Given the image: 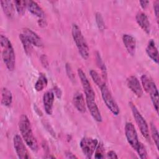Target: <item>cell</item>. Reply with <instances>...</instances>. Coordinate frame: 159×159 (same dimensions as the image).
<instances>
[{
	"instance_id": "6da1fadb",
	"label": "cell",
	"mask_w": 159,
	"mask_h": 159,
	"mask_svg": "<svg viewBox=\"0 0 159 159\" xmlns=\"http://www.w3.org/2000/svg\"><path fill=\"white\" fill-rule=\"evenodd\" d=\"M19 128L21 135L28 147L34 152L38 150V144L34 137L30 122L26 115H22L19 121Z\"/></svg>"
},
{
	"instance_id": "7a4b0ae2",
	"label": "cell",
	"mask_w": 159,
	"mask_h": 159,
	"mask_svg": "<svg viewBox=\"0 0 159 159\" xmlns=\"http://www.w3.org/2000/svg\"><path fill=\"white\" fill-rule=\"evenodd\" d=\"M1 48L2 58L7 68L12 71L15 67L16 55L15 52L9 39L5 35H1Z\"/></svg>"
},
{
	"instance_id": "3957f363",
	"label": "cell",
	"mask_w": 159,
	"mask_h": 159,
	"mask_svg": "<svg viewBox=\"0 0 159 159\" xmlns=\"http://www.w3.org/2000/svg\"><path fill=\"white\" fill-rule=\"evenodd\" d=\"M71 34L80 55L83 59H88L89 55V47L80 29L76 24L72 25Z\"/></svg>"
},
{
	"instance_id": "277c9868",
	"label": "cell",
	"mask_w": 159,
	"mask_h": 159,
	"mask_svg": "<svg viewBox=\"0 0 159 159\" xmlns=\"http://www.w3.org/2000/svg\"><path fill=\"white\" fill-rule=\"evenodd\" d=\"M129 105L132 110L133 116L140 129V131L142 135L147 140H150L149 129H148V126L146 120L144 119V118L143 117V116H142V114L139 111L138 109L133 102H130Z\"/></svg>"
},
{
	"instance_id": "5b68a950",
	"label": "cell",
	"mask_w": 159,
	"mask_h": 159,
	"mask_svg": "<svg viewBox=\"0 0 159 159\" xmlns=\"http://www.w3.org/2000/svg\"><path fill=\"white\" fill-rule=\"evenodd\" d=\"M99 88L101 89V96L106 106L114 115L117 116L120 112L119 107L112 96L108 87L104 83Z\"/></svg>"
},
{
	"instance_id": "8992f818",
	"label": "cell",
	"mask_w": 159,
	"mask_h": 159,
	"mask_svg": "<svg viewBox=\"0 0 159 159\" xmlns=\"http://www.w3.org/2000/svg\"><path fill=\"white\" fill-rule=\"evenodd\" d=\"M98 145V140L91 137H83L80 142V148L87 158L92 157Z\"/></svg>"
},
{
	"instance_id": "52a82bcc",
	"label": "cell",
	"mask_w": 159,
	"mask_h": 159,
	"mask_svg": "<svg viewBox=\"0 0 159 159\" xmlns=\"http://www.w3.org/2000/svg\"><path fill=\"white\" fill-rule=\"evenodd\" d=\"M125 135L128 143L135 150L140 144L137 133L134 124L131 122L126 123L125 125Z\"/></svg>"
},
{
	"instance_id": "ba28073f",
	"label": "cell",
	"mask_w": 159,
	"mask_h": 159,
	"mask_svg": "<svg viewBox=\"0 0 159 159\" xmlns=\"http://www.w3.org/2000/svg\"><path fill=\"white\" fill-rule=\"evenodd\" d=\"M78 75L82 84L86 98L95 99V93L84 71L81 68L78 69Z\"/></svg>"
},
{
	"instance_id": "9c48e42d",
	"label": "cell",
	"mask_w": 159,
	"mask_h": 159,
	"mask_svg": "<svg viewBox=\"0 0 159 159\" xmlns=\"http://www.w3.org/2000/svg\"><path fill=\"white\" fill-rule=\"evenodd\" d=\"M13 143L16 152L19 158L27 159L30 157L23 140L19 135H16L14 137Z\"/></svg>"
},
{
	"instance_id": "30bf717a",
	"label": "cell",
	"mask_w": 159,
	"mask_h": 159,
	"mask_svg": "<svg viewBox=\"0 0 159 159\" xmlns=\"http://www.w3.org/2000/svg\"><path fill=\"white\" fill-rule=\"evenodd\" d=\"M128 88L139 98L143 94V89L138 78L135 76H130L127 79Z\"/></svg>"
},
{
	"instance_id": "8fae6325",
	"label": "cell",
	"mask_w": 159,
	"mask_h": 159,
	"mask_svg": "<svg viewBox=\"0 0 159 159\" xmlns=\"http://www.w3.org/2000/svg\"><path fill=\"white\" fill-rule=\"evenodd\" d=\"M86 107H88L91 116L97 122H102V116L99 109L95 102V99H89L86 98Z\"/></svg>"
},
{
	"instance_id": "7c38bea8",
	"label": "cell",
	"mask_w": 159,
	"mask_h": 159,
	"mask_svg": "<svg viewBox=\"0 0 159 159\" xmlns=\"http://www.w3.org/2000/svg\"><path fill=\"white\" fill-rule=\"evenodd\" d=\"M28 40L35 47H40L43 45V42L41 38L33 30L28 28H24L22 29V33Z\"/></svg>"
},
{
	"instance_id": "4fadbf2b",
	"label": "cell",
	"mask_w": 159,
	"mask_h": 159,
	"mask_svg": "<svg viewBox=\"0 0 159 159\" xmlns=\"http://www.w3.org/2000/svg\"><path fill=\"white\" fill-rule=\"evenodd\" d=\"M135 19L137 24L141 27V29L146 34H149L150 33L151 26L147 16L142 12H139L136 15Z\"/></svg>"
},
{
	"instance_id": "5bb4252c",
	"label": "cell",
	"mask_w": 159,
	"mask_h": 159,
	"mask_svg": "<svg viewBox=\"0 0 159 159\" xmlns=\"http://www.w3.org/2000/svg\"><path fill=\"white\" fill-rule=\"evenodd\" d=\"M55 95L53 91H48L44 93L43 96V103L45 111L48 115H52L53 112V105Z\"/></svg>"
},
{
	"instance_id": "9a60e30c",
	"label": "cell",
	"mask_w": 159,
	"mask_h": 159,
	"mask_svg": "<svg viewBox=\"0 0 159 159\" xmlns=\"http://www.w3.org/2000/svg\"><path fill=\"white\" fill-rule=\"evenodd\" d=\"M122 41L128 53L134 56L136 50V39L134 37L129 34H124L122 36Z\"/></svg>"
},
{
	"instance_id": "2e32d148",
	"label": "cell",
	"mask_w": 159,
	"mask_h": 159,
	"mask_svg": "<svg viewBox=\"0 0 159 159\" xmlns=\"http://www.w3.org/2000/svg\"><path fill=\"white\" fill-rule=\"evenodd\" d=\"M73 101L76 109L81 113H84L86 109V104L85 102L83 94L81 92H76L74 94Z\"/></svg>"
},
{
	"instance_id": "e0dca14e",
	"label": "cell",
	"mask_w": 159,
	"mask_h": 159,
	"mask_svg": "<svg viewBox=\"0 0 159 159\" xmlns=\"http://www.w3.org/2000/svg\"><path fill=\"white\" fill-rule=\"evenodd\" d=\"M146 52L148 56L157 64L158 63V52L155 45V41L150 39L146 47Z\"/></svg>"
},
{
	"instance_id": "ac0fdd59",
	"label": "cell",
	"mask_w": 159,
	"mask_h": 159,
	"mask_svg": "<svg viewBox=\"0 0 159 159\" xmlns=\"http://www.w3.org/2000/svg\"><path fill=\"white\" fill-rule=\"evenodd\" d=\"M27 7L28 10L34 16H36L40 19L45 17V12L39 4L33 1H27Z\"/></svg>"
},
{
	"instance_id": "d6986e66",
	"label": "cell",
	"mask_w": 159,
	"mask_h": 159,
	"mask_svg": "<svg viewBox=\"0 0 159 159\" xmlns=\"http://www.w3.org/2000/svg\"><path fill=\"white\" fill-rule=\"evenodd\" d=\"M12 102V95L9 89L7 88H2L1 89V104L9 107L11 105Z\"/></svg>"
},
{
	"instance_id": "ffe728a7",
	"label": "cell",
	"mask_w": 159,
	"mask_h": 159,
	"mask_svg": "<svg viewBox=\"0 0 159 159\" xmlns=\"http://www.w3.org/2000/svg\"><path fill=\"white\" fill-rule=\"evenodd\" d=\"M148 93L150 94L153 107H154L155 111H157V112L158 113V92L157 88L155 85V83H154L152 86V87L150 89Z\"/></svg>"
},
{
	"instance_id": "44dd1931",
	"label": "cell",
	"mask_w": 159,
	"mask_h": 159,
	"mask_svg": "<svg viewBox=\"0 0 159 159\" xmlns=\"http://www.w3.org/2000/svg\"><path fill=\"white\" fill-rule=\"evenodd\" d=\"M1 7L4 14L9 18H12L14 14V8L12 2L11 1H1Z\"/></svg>"
},
{
	"instance_id": "7402d4cb",
	"label": "cell",
	"mask_w": 159,
	"mask_h": 159,
	"mask_svg": "<svg viewBox=\"0 0 159 159\" xmlns=\"http://www.w3.org/2000/svg\"><path fill=\"white\" fill-rule=\"evenodd\" d=\"M47 83L48 81L46 76L43 73H40L34 86L35 90L37 91H41L47 86Z\"/></svg>"
},
{
	"instance_id": "603a6c76",
	"label": "cell",
	"mask_w": 159,
	"mask_h": 159,
	"mask_svg": "<svg viewBox=\"0 0 159 159\" xmlns=\"http://www.w3.org/2000/svg\"><path fill=\"white\" fill-rule=\"evenodd\" d=\"M19 39L22 44L25 53L27 55H31L33 49L32 44L28 40V39L25 37V35L23 34H19Z\"/></svg>"
},
{
	"instance_id": "cb8c5ba5",
	"label": "cell",
	"mask_w": 159,
	"mask_h": 159,
	"mask_svg": "<svg viewBox=\"0 0 159 159\" xmlns=\"http://www.w3.org/2000/svg\"><path fill=\"white\" fill-rule=\"evenodd\" d=\"M140 79H141L142 84V86H143L144 90L147 93H148L150 89L151 88L152 86L155 83L154 81L146 75H143L141 76Z\"/></svg>"
},
{
	"instance_id": "d4e9b609",
	"label": "cell",
	"mask_w": 159,
	"mask_h": 159,
	"mask_svg": "<svg viewBox=\"0 0 159 159\" xmlns=\"http://www.w3.org/2000/svg\"><path fill=\"white\" fill-rule=\"evenodd\" d=\"M16 9L19 15L22 16L25 12V9L27 7V1H15L14 2Z\"/></svg>"
},
{
	"instance_id": "484cf974",
	"label": "cell",
	"mask_w": 159,
	"mask_h": 159,
	"mask_svg": "<svg viewBox=\"0 0 159 159\" xmlns=\"http://www.w3.org/2000/svg\"><path fill=\"white\" fill-rule=\"evenodd\" d=\"M89 74H90V76H91V78L93 79V81L94 82V83L99 88H100L102 86V84L104 83V82L101 80L99 75L96 71H94L93 70H91L89 71Z\"/></svg>"
},
{
	"instance_id": "4316f807",
	"label": "cell",
	"mask_w": 159,
	"mask_h": 159,
	"mask_svg": "<svg viewBox=\"0 0 159 159\" xmlns=\"http://www.w3.org/2000/svg\"><path fill=\"white\" fill-rule=\"evenodd\" d=\"M150 128H151V132H152V136L154 140V142L156 145V147L157 148H158V144H159V136H158V130L155 126V125L153 123H151L150 124Z\"/></svg>"
},
{
	"instance_id": "83f0119b",
	"label": "cell",
	"mask_w": 159,
	"mask_h": 159,
	"mask_svg": "<svg viewBox=\"0 0 159 159\" xmlns=\"http://www.w3.org/2000/svg\"><path fill=\"white\" fill-rule=\"evenodd\" d=\"M94 152V157L96 158H102L104 157V148L102 143H98Z\"/></svg>"
},
{
	"instance_id": "f1b7e54d",
	"label": "cell",
	"mask_w": 159,
	"mask_h": 159,
	"mask_svg": "<svg viewBox=\"0 0 159 159\" xmlns=\"http://www.w3.org/2000/svg\"><path fill=\"white\" fill-rule=\"evenodd\" d=\"M135 151L137 152V153L139 155L140 158L146 159V158H148L147 152V150L145 149V147L141 142L140 143L139 145L138 146V147H137V148Z\"/></svg>"
},
{
	"instance_id": "f546056e",
	"label": "cell",
	"mask_w": 159,
	"mask_h": 159,
	"mask_svg": "<svg viewBox=\"0 0 159 159\" xmlns=\"http://www.w3.org/2000/svg\"><path fill=\"white\" fill-rule=\"evenodd\" d=\"M96 21L97 23V25L100 30H103L104 29V22L102 18V16L101 13L96 12Z\"/></svg>"
},
{
	"instance_id": "4dcf8cb0",
	"label": "cell",
	"mask_w": 159,
	"mask_h": 159,
	"mask_svg": "<svg viewBox=\"0 0 159 159\" xmlns=\"http://www.w3.org/2000/svg\"><path fill=\"white\" fill-rule=\"evenodd\" d=\"M66 73H67L69 78L71 81L74 80H75V75H74L73 70L71 68V66L68 63H66Z\"/></svg>"
},
{
	"instance_id": "1f68e13d",
	"label": "cell",
	"mask_w": 159,
	"mask_h": 159,
	"mask_svg": "<svg viewBox=\"0 0 159 159\" xmlns=\"http://www.w3.org/2000/svg\"><path fill=\"white\" fill-rule=\"evenodd\" d=\"M153 8H154V12L155 14L156 19L157 22L158 21V11H159V1H156L153 3Z\"/></svg>"
},
{
	"instance_id": "d6a6232c",
	"label": "cell",
	"mask_w": 159,
	"mask_h": 159,
	"mask_svg": "<svg viewBox=\"0 0 159 159\" xmlns=\"http://www.w3.org/2000/svg\"><path fill=\"white\" fill-rule=\"evenodd\" d=\"M97 60L98 61V63H99V66L100 67V68L101 69V71L104 73V75L105 73L106 75V68H105V65L103 63L102 61L101 60V58L100 57V56L99 55H98L97 56Z\"/></svg>"
},
{
	"instance_id": "836d02e7",
	"label": "cell",
	"mask_w": 159,
	"mask_h": 159,
	"mask_svg": "<svg viewBox=\"0 0 159 159\" xmlns=\"http://www.w3.org/2000/svg\"><path fill=\"white\" fill-rule=\"evenodd\" d=\"M40 60L42 62V64L43 65V66L45 68H47L48 66V60L47 58V57L45 55H42L40 57Z\"/></svg>"
},
{
	"instance_id": "e575fe53",
	"label": "cell",
	"mask_w": 159,
	"mask_h": 159,
	"mask_svg": "<svg viewBox=\"0 0 159 159\" xmlns=\"http://www.w3.org/2000/svg\"><path fill=\"white\" fill-rule=\"evenodd\" d=\"M107 158H118V157L117 155V154L116 153V152H114V151H109L107 154Z\"/></svg>"
},
{
	"instance_id": "d590c367",
	"label": "cell",
	"mask_w": 159,
	"mask_h": 159,
	"mask_svg": "<svg viewBox=\"0 0 159 159\" xmlns=\"http://www.w3.org/2000/svg\"><path fill=\"white\" fill-rule=\"evenodd\" d=\"M54 91H55V95L57 96V98H60L61 96V91L60 90V89L59 88H58L57 86L54 87Z\"/></svg>"
},
{
	"instance_id": "8d00e7d4",
	"label": "cell",
	"mask_w": 159,
	"mask_h": 159,
	"mask_svg": "<svg viewBox=\"0 0 159 159\" xmlns=\"http://www.w3.org/2000/svg\"><path fill=\"white\" fill-rule=\"evenodd\" d=\"M148 3H149L148 1H140V6L143 9H145L147 8V7L148 6Z\"/></svg>"
},
{
	"instance_id": "74e56055",
	"label": "cell",
	"mask_w": 159,
	"mask_h": 159,
	"mask_svg": "<svg viewBox=\"0 0 159 159\" xmlns=\"http://www.w3.org/2000/svg\"><path fill=\"white\" fill-rule=\"evenodd\" d=\"M65 155H66V158H77V157L74 154H73L71 152H70L69 151L66 152Z\"/></svg>"
},
{
	"instance_id": "f35d334b",
	"label": "cell",
	"mask_w": 159,
	"mask_h": 159,
	"mask_svg": "<svg viewBox=\"0 0 159 159\" xmlns=\"http://www.w3.org/2000/svg\"><path fill=\"white\" fill-rule=\"evenodd\" d=\"M39 26L40 27H45L47 24L45 20H44V19H40L39 20Z\"/></svg>"
}]
</instances>
